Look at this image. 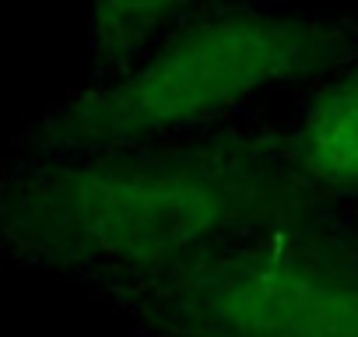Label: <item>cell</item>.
I'll return each instance as SVG.
<instances>
[{
    "label": "cell",
    "instance_id": "obj_2",
    "mask_svg": "<svg viewBox=\"0 0 358 337\" xmlns=\"http://www.w3.org/2000/svg\"><path fill=\"white\" fill-rule=\"evenodd\" d=\"M348 64H358V18L225 0L53 106L36 123L32 148L71 155L208 134L257 116L260 99L302 92Z\"/></svg>",
    "mask_w": 358,
    "mask_h": 337
},
{
    "label": "cell",
    "instance_id": "obj_4",
    "mask_svg": "<svg viewBox=\"0 0 358 337\" xmlns=\"http://www.w3.org/2000/svg\"><path fill=\"white\" fill-rule=\"evenodd\" d=\"M281 141L295 180L316 204L330 211L358 204V64L302 88Z\"/></svg>",
    "mask_w": 358,
    "mask_h": 337
},
{
    "label": "cell",
    "instance_id": "obj_3",
    "mask_svg": "<svg viewBox=\"0 0 358 337\" xmlns=\"http://www.w3.org/2000/svg\"><path fill=\"white\" fill-rule=\"evenodd\" d=\"M127 295L151 337H358V229L313 208Z\"/></svg>",
    "mask_w": 358,
    "mask_h": 337
},
{
    "label": "cell",
    "instance_id": "obj_5",
    "mask_svg": "<svg viewBox=\"0 0 358 337\" xmlns=\"http://www.w3.org/2000/svg\"><path fill=\"white\" fill-rule=\"evenodd\" d=\"M225 0H88V39L95 74L137 60L162 36Z\"/></svg>",
    "mask_w": 358,
    "mask_h": 337
},
{
    "label": "cell",
    "instance_id": "obj_1",
    "mask_svg": "<svg viewBox=\"0 0 358 337\" xmlns=\"http://www.w3.org/2000/svg\"><path fill=\"white\" fill-rule=\"evenodd\" d=\"M323 208L295 180L281 123L39 155L0 190V236L25 257L137 292L292 215Z\"/></svg>",
    "mask_w": 358,
    "mask_h": 337
}]
</instances>
